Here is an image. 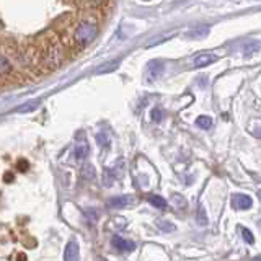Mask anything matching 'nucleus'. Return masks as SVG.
I'll use <instances>...</instances> for the list:
<instances>
[{
  "label": "nucleus",
  "instance_id": "nucleus-25",
  "mask_svg": "<svg viewBox=\"0 0 261 261\" xmlns=\"http://www.w3.org/2000/svg\"><path fill=\"white\" fill-rule=\"evenodd\" d=\"M253 261H261V257H257V258H253Z\"/></svg>",
  "mask_w": 261,
  "mask_h": 261
},
{
  "label": "nucleus",
  "instance_id": "nucleus-12",
  "mask_svg": "<svg viewBox=\"0 0 261 261\" xmlns=\"http://www.w3.org/2000/svg\"><path fill=\"white\" fill-rule=\"evenodd\" d=\"M260 47H261V42L260 41H250L247 42V44L243 46V52H245V56H253L255 52H258L260 51Z\"/></svg>",
  "mask_w": 261,
  "mask_h": 261
},
{
  "label": "nucleus",
  "instance_id": "nucleus-1",
  "mask_svg": "<svg viewBox=\"0 0 261 261\" xmlns=\"http://www.w3.org/2000/svg\"><path fill=\"white\" fill-rule=\"evenodd\" d=\"M64 62V47L57 39H46L39 51V66L44 71H56Z\"/></svg>",
  "mask_w": 261,
  "mask_h": 261
},
{
  "label": "nucleus",
  "instance_id": "nucleus-9",
  "mask_svg": "<svg viewBox=\"0 0 261 261\" xmlns=\"http://www.w3.org/2000/svg\"><path fill=\"white\" fill-rule=\"evenodd\" d=\"M87 155H88V146L85 142L77 144V146L74 147V158H75L77 162L83 160V158L87 157Z\"/></svg>",
  "mask_w": 261,
  "mask_h": 261
},
{
  "label": "nucleus",
  "instance_id": "nucleus-8",
  "mask_svg": "<svg viewBox=\"0 0 261 261\" xmlns=\"http://www.w3.org/2000/svg\"><path fill=\"white\" fill-rule=\"evenodd\" d=\"M39 105H41V101L39 100H31V101H26L25 105H21L18 106L17 110H15V113H31V111H35V110H38L39 108Z\"/></svg>",
  "mask_w": 261,
  "mask_h": 261
},
{
  "label": "nucleus",
  "instance_id": "nucleus-2",
  "mask_svg": "<svg viewBox=\"0 0 261 261\" xmlns=\"http://www.w3.org/2000/svg\"><path fill=\"white\" fill-rule=\"evenodd\" d=\"M97 35H98V21L92 17H87L77 23L72 35V41L78 47H85L97 38Z\"/></svg>",
  "mask_w": 261,
  "mask_h": 261
},
{
  "label": "nucleus",
  "instance_id": "nucleus-13",
  "mask_svg": "<svg viewBox=\"0 0 261 261\" xmlns=\"http://www.w3.org/2000/svg\"><path fill=\"white\" fill-rule=\"evenodd\" d=\"M118 67H119V61H110V62L103 64L101 67H98V69H97V74H108V72H113V71H116Z\"/></svg>",
  "mask_w": 261,
  "mask_h": 261
},
{
  "label": "nucleus",
  "instance_id": "nucleus-21",
  "mask_svg": "<svg viewBox=\"0 0 261 261\" xmlns=\"http://www.w3.org/2000/svg\"><path fill=\"white\" fill-rule=\"evenodd\" d=\"M162 116H163V113H162V110H158V108H155L152 111V119L155 121V122H158V121H162Z\"/></svg>",
  "mask_w": 261,
  "mask_h": 261
},
{
  "label": "nucleus",
  "instance_id": "nucleus-19",
  "mask_svg": "<svg viewBox=\"0 0 261 261\" xmlns=\"http://www.w3.org/2000/svg\"><path fill=\"white\" fill-rule=\"evenodd\" d=\"M240 230H242V235H243V240L247 242V243H255V237H253V233L248 230V228H245V227H240Z\"/></svg>",
  "mask_w": 261,
  "mask_h": 261
},
{
  "label": "nucleus",
  "instance_id": "nucleus-24",
  "mask_svg": "<svg viewBox=\"0 0 261 261\" xmlns=\"http://www.w3.org/2000/svg\"><path fill=\"white\" fill-rule=\"evenodd\" d=\"M18 168L21 170V172H25L23 168H28V162H26V160H20L18 162Z\"/></svg>",
  "mask_w": 261,
  "mask_h": 261
},
{
  "label": "nucleus",
  "instance_id": "nucleus-22",
  "mask_svg": "<svg viewBox=\"0 0 261 261\" xmlns=\"http://www.w3.org/2000/svg\"><path fill=\"white\" fill-rule=\"evenodd\" d=\"M158 227H160L162 230H168V232L175 230V227H173V225H170V224H165L163 221H160V222H158Z\"/></svg>",
  "mask_w": 261,
  "mask_h": 261
},
{
  "label": "nucleus",
  "instance_id": "nucleus-26",
  "mask_svg": "<svg viewBox=\"0 0 261 261\" xmlns=\"http://www.w3.org/2000/svg\"><path fill=\"white\" fill-rule=\"evenodd\" d=\"M260 199H261V191H260Z\"/></svg>",
  "mask_w": 261,
  "mask_h": 261
},
{
  "label": "nucleus",
  "instance_id": "nucleus-23",
  "mask_svg": "<svg viewBox=\"0 0 261 261\" xmlns=\"http://www.w3.org/2000/svg\"><path fill=\"white\" fill-rule=\"evenodd\" d=\"M87 217H92V224L97 222V212H95L93 209H90V211L87 212Z\"/></svg>",
  "mask_w": 261,
  "mask_h": 261
},
{
  "label": "nucleus",
  "instance_id": "nucleus-14",
  "mask_svg": "<svg viewBox=\"0 0 261 261\" xmlns=\"http://www.w3.org/2000/svg\"><path fill=\"white\" fill-rule=\"evenodd\" d=\"M149 201H150V204L152 206H155V207H158V209H165V207H167V201H165L162 196H150V198H149Z\"/></svg>",
  "mask_w": 261,
  "mask_h": 261
},
{
  "label": "nucleus",
  "instance_id": "nucleus-16",
  "mask_svg": "<svg viewBox=\"0 0 261 261\" xmlns=\"http://www.w3.org/2000/svg\"><path fill=\"white\" fill-rule=\"evenodd\" d=\"M196 221H198L199 225H206L207 224V216H206V211H204V207L202 206H199L198 214H196Z\"/></svg>",
  "mask_w": 261,
  "mask_h": 261
},
{
  "label": "nucleus",
  "instance_id": "nucleus-5",
  "mask_svg": "<svg viewBox=\"0 0 261 261\" xmlns=\"http://www.w3.org/2000/svg\"><path fill=\"white\" fill-rule=\"evenodd\" d=\"M132 202H134L132 196H127V194H124V196H116V198L108 201V207H111V209H121V207L131 206Z\"/></svg>",
  "mask_w": 261,
  "mask_h": 261
},
{
  "label": "nucleus",
  "instance_id": "nucleus-15",
  "mask_svg": "<svg viewBox=\"0 0 261 261\" xmlns=\"http://www.w3.org/2000/svg\"><path fill=\"white\" fill-rule=\"evenodd\" d=\"M196 124L202 127V129H209V127L212 126V119L209 118V116H199V118L196 119Z\"/></svg>",
  "mask_w": 261,
  "mask_h": 261
},
{
  "label": "nucleus",
  "instance_id": "nucleus-11",
  "mask_svg": "<svg viewBox=\"0 0 261 261\" xmlns=\"http://www.w3.org/2000/svg\"><path fill=\"white\" fill-rule=\"evenodd\" d=\"M10 72H12V64L3 54H0V78L10 75Z\"/></svg>",
  "mask_w": 261,
  "mask_h": 261
},
{
  "label": "nucleus",
  "instance_id": "nucleus-18",
  "mask_svg": "<svg viewBox=\"0 0 261 261\" xmlns=\"http://www.w3.org/2000/svg\"><path fill=\"white\" fill-rule=\"evenodd\" d=\"M207 33H209V28H207V26H202V28L191 31L189 36H191V38H202V36H206Z\"/></svg>",
  "mask_w": 261,
  "mask_h": 261
},
{
  "label": "nucleus",
  "instance_id": "nucleus-6",
  "mask_svg": "<svg viewBox=\"0 0 261 261\" xmlns=\"http://www.w3.org/2000/svg\"><path fill=\"white\" fill-rule=\"evenodd\" d=\"M162 74H163L162 62L153 61V62L149 64V67H147V78H149V80H157V78L160 77Z\"/></svg>",
  "mask_w": 261,
  "mask_h": 261
},
{
  "label": "nucleus",
  "instance_id": "nucleus-17",
  "mask_svg": "<svg viewBox=\"0 0 261 261\" xmlns=\"http://www.w3.org/2000/svg\"><path fill=\"white\" fill-rule=\"evenodd\" d=\"M82 175L85 180H95V170L92 165H85L83 170H82Z\"/></svg>",
  "mask_w": 261,
  "mask_h": 261
},
{
  "label": "nucleus",
  "instance_id": "nucleus-3",
  "mask_svg": "<svg viewBox=\"0 0 261 261\" xmlns=\"http://www.w3.org/2000/svg\"><path fill=\"white\" fill-rule=\"evenodd\" d=\"M253 204V201L250 196L247 194H235L232 198V206L233 209H240V211H245V209H250Z\"/></svg>",
  "mask_w": 261,
  "mask_h": 261
},
{
  "label": "nucleus",
  "instance_id": "nucleus-20",
  "mask_svg": "<svg viewBox=\"0 0 261 261\" xmlns=\"http://www.w3.org/2000/svg\"><path fill=\"white\" fill-rule=\"evenodd\" d=\"M97 141H98V144H100V147H101V146H103V147H108V144H110L108 137H106L105 132H101V134L97 136Z\"/></svg>",
  "mask_w": 261,
  "mask_h": 261
},
{
  "label": "nucleus",
  "instance_id": "nucleus-4",
  "mask_svg": "<svg viewBox=\"0 0 261 261\" xmlns=\"http://www.w3.org/2000/svg\"><path fill=\"white\" fill-rule=\"evenodd\" d=\"M80 252H78V243L75 240H71L67 243L66 252H64V261H78Z\"/></svg>",
  "mask_w": 261,
  "mask_h": 261
},
{
  "label": "nucleus",
  "instance_id": "nucleus-10",
  "mask_svg": "<svg viewBox=\"0 0 261 261\" xmlns=\"http://www.w3.org/2000/svg\"><path fill=\"white\" fill-rule=\"evenodd\" d=\"M216 61H217V56H214V54H201L194 59V67L209 66V64L216 62Z\"/></svg>",
  "mask_w": 261,
  "mask_h": 261
},
{
  "label": "nucleus",
  "instance_id": "nucleus-7",
  "mask_svg": "<svg viewBox=\"0 0 261 261\" xmlns=\"http://www.w3.org/2000/svg\"><path fill=\"white\" fill-rule=\"evenodd\" d=\"M113 245H114V248L119 250V252H132V250H134V243L129 240H124V238H121L118 235L113 238Z\"/></svg>",
  "mask_w": 261,
  "mask_h": 261
}]
</instances>
